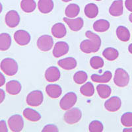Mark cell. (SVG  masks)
<instances>
[{
  "label": "cell",
  "instance_id": "cell-1",
  "mask_svg": "<svg viewBox=\"0 0 132 132\" xmlns=\"http://www.w3.org/2000/svg\"><path fill=\"white\" fill-rule=\"evenodd\" d=\"M85 36L88 39L81 42L80 44L81 51L85 54L95 53L98 51L102 43L101 37L90 30L86 32Z\"/></svg>",
  "mask_w": 132,
  "mask_h": 132
},
{
  "label": "cell",
  "instance_id": "cell-2",
  "mask_svg": "<svg viewBox=\"0 0 132 132\" xmlns=\"http://www.w3.org/2000/svg\"><path fill=\"white\" fill-rule=\"evenodd\" d=\"M0 68L5 75L13 76L18 71V64L14 59L7 57L3 59L0 63Z\"/></svg>",
  "mask_w": 132,
  "mask_h": 132
},
{
  "label": "cell",
  "instance_id": "cell-3",
  "mask_svg": "<svg viewBox=\"0 0 132 132\" xmlns=\"http://www.w3.org/2000/svg\"><path fill=\"white\" fill-rule=\"evenodd\" d=\"M114 82L119 87H124L129 82V76L128 73L122 68H118L115 71Z\"/></svg>",
  "mask_w": 132,
  "mask_h": 132
},
{
  "label": "cell",
  "instance_id": "cell-4",
  "mask_svg": "<svg viewBox=\"0 0 132 132\" xmlns=\"http://www.w3.org/2000/svg\"><path fill=\"white\" fill-rule=\"evenodd\" d=\"M82 117V112L78 108L69 109L64 114V121L68 124H74L79 122Z\"/></svg>",
  "mask_w": 132,
  "mask_h": 132
},
{
  "label": "cell",
  "instance_id": "cell-5",
  "mask_svg": "<svg viewBox=\"0 0 132 132\" xmlns=\"http://www.w3.org/2000/svg\"><path fill=\"white\" fill-rule=\"evenodd\" d=\"M77 101V95L73 92H69L64 95L61 99L60 106L62 110H67L72 108Z\"/></svg>",
  "mask_w": 132,
  "mask_h": 132
},
{
  "label": "cell",
  "instance_id": "cell-6",
  "mask_svg": "<svg viewBox=\"0 0 132 132\" xmlns=\"http://www.w3.org/2000/svg\"><path fill=\"white\" fill-rule=\"evenodd\" d=\"M44 101V95L42 91L38 90H35L30 92L27 95V103L30 106L36 107L41 105Z\"/></svg>",
  "mask_w": 132,
  "mask_h": 132
},
{
  "label": "cell",
  "instance_id": "cell-7",
  "mask_svg": "<svg viewBox=\"0 0 132 132\" xmlns=\"http://www.w3.org/2000/svg\"><path fill=\"white\" fill-rule=\"evenodd\" d=\"M8 125L10 129L14 132H19L22 131L24 127V120L19 114L11 116L8 120Z\"/></svg>",
  "mask_w": 132,
  "mask_h": 132
},
{
  "label": "cell",
  "instance_id": "cell-8",
  "mask_svg": "<svg viewBox=\"0 0 132 132\" xmlns=\"http://www.w3.org/2000/svg\"><path fill=\"white\" fill-rule=\"evenodd\" d=\"M37 47L42 52H48L52 49L54 45L53 38L50 35H42L37 40Z\"/></svg>",
  "mask_w": 132,
  "mask_h": 132
},
{
  "label": "cell",
  "instance_id": "cell-9",
  "mask_svg": "<svg viewBox=\"0 0 132 132\" xmlns=\"http://www.w3.org/2000/svg\"><path fill=\"white\" fill-rule=\"evenodd\" d=\"M15 42L20 46H26L30 42V35L29 32L24 30H16L14 34Z\"/></svg>",
  "mask_w": 132,
  "mask_h": 132
},
{
  "label": "cell",
  "instance_id": "cell-10",
  "mask_svg": "<svg viewBox=\"0 0 132 132\" xmlns=\"http://www.w3.org/2000/svg\"><path fill=\"white\" fill-rule=\"evenodd\" d=\"M5 21L7 25L10 28H15L17 27L20 23V16L17 11L11 10L7 13Z\"/></svg>",
  "mask_w": 132,
  "mask_h": 132
},
{
  "label": "cell",
  "instance_id": "cell-11",
  "mask_svg": "<svg viewBox=\"0 0 132 132\" xmlns=\"http://www.w3.org/2000/svg\"><path fill=\"white\" fill-rule=\"evenodd\" d=\"M122 106L121 99L118 96H112L108 99L104 103V107L109 112L118 111Z\"/></svg>",
  "mask_w": 132,
  "mask_h": 132
},
{
  "label": "cell",
  "instance_id": "cell-12",
  "mask_svg": "<svg viewBox=\"0 0 132 132\" xmlns=\"http://www.w3.org/2000/svg\"><path fill=\"white\" fill-rule=\"evenodd\" d=\"M69 47L68 43L63 41H60L56 42L53 50V55L54 57H60L68 54L69 52Z\"/></svg>",
  "mask_w": 132,
  "mask_h": 132
},
{
  "label": "cell",
  "instance_id": "cell-13",
  "mask_svg": "<svg viewBox=\"0 0 132 132\" xmlns=\"http://www.w3.org/2000/svg\"><path fill=\"white\" fill-rule=\"evenodd\" d=\"M63 20L73 31H79L82 29L84 24V21L81 17H77L74 19L63 17Z\"/></svg>",
  "mask_w": 132,
  "mask_h": 132
},
{
  "label": "cell",
  "instance_id": "cell-14",
  "mask_svg": "<svg viewBox=\"0 0 132 132\" xmlns=\"http://www.w3.org/2000/svg\"><path fill=\"white\" fill-rule=\"evenodd\" d=\"M60 70L55 66L50 67L46 70L45 78L48 82H56L60 79Z\"/></svg>",
  "mask_w": 132,
  "mask_h": 132
},
{
  "label": "cell",
  "instance_id": "cell-15",
  "mask_svg": "<svg viewBox=\"0 0 132 132\" xmlns=\"http://www.w3.org/2000/svg\"><path fill=\"white\" fill-rule=\"evenodd\" d=\"M123 3L122 0H116L112 3L109 8V13L114 16H119L123 14Z\"/></svg>",
  "mask_w": 132,
  "mask_h": 132
},
{
  "label": "cell",
  "instance_id": "cell-16",
  "mask_svg": "<svg viewBox=\"0 0 132 132\" xmlns=\"http://www.w3.org/2000/svg\"><path fill=\"white\" fill-rule=\"evenodd\" d=\"M57 64L62 69H65V70H71L76 68L77 63L74 57H68L59 60L57 62Z\"/></svg>",
  "mask_w": 132,
  "mask_h": 132
},
{
  "label": "cell",
  "instance_id": "cell-17",
  "mask_svg": "<svg viewBox=\"0 0 132 132\" xmlns=\"http://www.w3.org/2000/svg\"><path fill=\"white\" fill-rule=\"evenodd\" d=\"M22 89L21 82L16 80H11L7 82L6 90L11 95H16L19 94Z\"/></svg>",
  "mask_w": 132,
  "mask_h": 132
},
{
  "label": "cell",
  "instance_id": "cell-18",
  "mask_svg": "<svg viewBox=\"0 0 132 132\" xmlns=\"http://www.w3.org/2000/svg\"><path fill=\"white\" fill-rule=\"evenodd\" d=\"M47 95L52 98H57L61 96L62 93V87L56 84L48 85L46 87Z\"/></svg>",
  "mask_w": 132,
  "mask_h": 132
},
{
  "label": "cell",
  "instance_id": "cell-19",
  "mask_svg": "<svg viewBox=\"0 0 132 132\" xmlns=\"http://www.w3.org/2000/svg\"><path fill=\"white\" fill-rule=\"evenodd\" d=\"M54 7L52 0H39L38 3V8L40 12L44 14L49 13L53 10Z\"/></svg>",
  "mask_w": 132,
  "mask_h": 132
},
{
  "label": "cell",
  "instance_id": "cell-20",
  "mask_svg": "<svg viewBox=\"0 0 132 132\" xmlns=\"http://www.w3.org/2000/svg\"><path fill=\"white\" fill-rule=\"evenodd\" d=\"M67 30L64 24L62 23H57L52 27V34L55 38H62L66 35Z\"/></svg>",
  "mask_w": 132,
  "mask_h": 132
},
{
  "label": "cell",
  "instance_id": "cell-21",
  "mask_svg": "<svg viewBox=\"0 0 132 132\" xmlns=\"http://www.w3.org/2000/svg\"><path fill=\"white\" fill-rule=\"evenodd\" d=\"M23 116L31 122H38L41 119V115L38 112L32 108H27L23 110Z\"/></svg>",
  "mask_w": 132,
  "mask_h": 132
},
{
  "label": "cell",
  "instance_id": "cell-22",
  "mask_svg": "<svg viewBox=\"0 0 132 132\" xmlns=\"http://www.w3.org/2000/svg\"><path fill=\"white\" fill-rule=\"evenodd\" d=\"M112 77V74L110 71H106L102 75H98L96 74H93L91 75L90 78L93 82H100V83H106L108 82Z\"/></svg>",
  "mask_w": 132,
  "mask_h": 132
},
{
  "label": "cell",
  "instance_id": "cell-23",
  "mask_svg": "<svg viewBox=\"0 0 132 132\" xmlns=\"http://www.w3.org/2000/svg\"><path fill=\"white\" fill-rule=\"evenodd\" d=\"M11 45V37L7 33L0 34V50L6 51Z\"/></svg>",
  "mask_w": 132,
  "mask_h": 132
},
{
  "label": "cell",
  "instance_id": "cell-24",
  "mask_svg": "<svg viewBox=\"0 0 132 132\" xmlns=\"http://www.w3.org/2000/svg\"><path fill=\"white\" fill-rule=\"evenodd\" d=\"M110 23L107 20L99 19L95 21L93 24V29L98 32H104L109 29Z\"/></svg>",
  "mask_w": 132,
  "mask_h": 132
},
{
  "label": "cell",
  "instance_id": "cell-25",
  "mask_svg": "<svg viewBox=\"0 0 132 132\" xmlns=\"http://www.w3.org/2000/svg\"><path fill=\"white\" fill-rule=\"evenodd\" d=\"M84 12L88 18L94 19L98 14V8L95 3H89L85 7Z\"/></svg>",
  "mask_w": 132,
  "mask_h": 132
},
{
  "label": "cell",
  "instance_id": "cell-26",
  "mask_svg": "<svg viewBox=\"0 0 132 132\" xmlns=\"http://www.w3.org/2000/svg\"><path fill=\"white\" fill-rule=\"evenodd\" d=\"M116 35L118 39L123 42H128L130 38V32L124 26H119L116 29Z\"/></svg>",
  "mask_w": 132,
  "mask_h": 132
},
{
  "label": "cell",
  "instance_id": "cell-27",
  "mask_svg": "<svg viewBox=\"0 0 132 132\" xmlns=\"http://www.w3.org/2000/svg\"><path fill=\"white\" fill-rule=\"evenodd\" d=\"M80 12V7L78 5L75 3H71L66 7L65 13L69 18H75L79 15Z\"/></svg>",
  "mask_w": 132,
  "mask_h": 132
},
{
  "label": "cell",
  "instance_id": "cell-28",
  "mask_svg": "<svg viewBox=\"0 0 132 132\" xmlns=\"http://www.w3.org/2000/svg\"><path fill=\"white\" fill-rule=\"evenodd\" d=\"M36 7L35 0H22L21 2V7L24 12L29 13L33 12Z\"/></svg>",
  "mask_w": 132,
  "mask_h": 132
},
{
  "label": "cell",
  "instance_id": "cell-29",
  "mask_svg": "<svg viewBox=\"0 0 132 132\" xmlns=\"http://www.w3.org/2000/svg\"><path fill=\"white\" fill-rule=\"evenodd\" d=\"M96 90L100 97L102 98H107L111 95L112 89L110 87L106 85L100 84L96 87Z\"/></svg>",
  "mask_w": 132,
  "mask_h": 132
},
{
  "label": "cell",
  "instance_id": "cell-30",
  "mask_svg": "<svg viewBox=\"0 0 132 132\" xmlns=\"http://www.w3.org/2000/svg\"><path fill=\"white\" fill-rule=\"evenodd\" d=\"M102 55L108 61H114L118 57L119 52L115 48L109 47L104 50Z\"/></svg>",
  "mask_w": 132,
  "mask_h": 132
},
{
  "label": "cell",
  "instance_id": "cell-31",
  "mask_svg": "<svg viewBox=\"0 0 132 132\" xmlns=\"http://www.w3.org/2000/svg\"><path fill=\"white\" fill-rule=\"evenodd\" d=\"M80 92L82 95L90 97L95 93V87L92 82H87L80 88Z\"/></svg>",
  "mask_w": 132,
  "mask_h": 132
},
{
  "label": "cell",
  "instance_id": "cell-32",
  "mask_svg": "<svg viewBox=\"0 0 132 132\" xmlns=\"http://www.w3.org/2000/svg\"><path fill=\"white\" fill-rule=\"evenodd\" d=\"M104 64L103 59L99 56H93L90 60V65L94 69H98L102 68Z\"/></svg>",
  "mask_w": 132,
  "mask_h": 132
},
{
  "label": "cell",
  "instance_id": "cell-33",
  "mask_svg": "<svg viewBox=\"0 0 132 132\" xmlns=\"http://www.w3.org/2000/svg\"><path fill=\"white\" fill-rule=\"evenodd\" d=\"M88 79L87 73L83 71H79L75 73L73 76V80L77 84H82Z\"/></svg>",
  "mask_w": 132,
  "mask_h": 132
},
{
  "label": "cell",
  "instance_id": "cell-34",
  "mask_svg": "<svg viewBox=\"0 0 132 132\" xmlns=\"http://www.w3.org/2000/svg\"><path fill=\"white\" fill-rule=\"evenodd\" d=\"M103 124L98 120H94L89 124V129L90 132H102L103 131Z\"/></svg>",
  "mask_w": 132,
  "mask_h": 132
},
{
  "label": "cell",
  "instance_id": "cell-35",
  "mask_svg": "<svg viewBox=\"0 0 132 132\" xmlns=\"http://www.w3.org/2000/svg\"><path fill=\"white\" fill-rule=\"evenodd\" d=\"M121 123L126 127L132 126V112L124 113L121 117Z\"/></svg>",
  "mask_w": 132,
  "mask_h": 132
},
{
  "label": "cell",
  "instance_id": "cell-36",
  "mask_svg": "<svg viewBox=\"0 0 132 132\" xmlns=\"http://www.w3.org/2000/svg\"><path fill=\"white\" fill-rule=\"evenodd\" d=\"M58 128L54 124H48L43 128L42 130V132H57L58 131Z\"/></svg>",
  "mask_w": 132,
  "mask_h": 132
},
{
  "label": "cell",
  "instance_id": "cell-37",
  "mask_svg": "<svg viewBox=\"0 0 132 132\" xmlns=\"http://www.w3.org/2000/svg\"><path fill=\"white\" fill-rule=\"evenodd\" d=\"M8 129L6 122L5 120L0 121V132H7Z\"/></svg>",
  "mask_w": 132,
  "mask_h": 132
},
{
  "label": "cell",
  "instance_id": "cell-38",
  "mask_svg": "<svg viewBox=\"0 0 132 132\" xmlns=\"http://www.w3.org/2000/svg\"><path fill=\"white\" fill-rule=\"evenodd\" d=\"M125 6L128 11L132 12V0H126Z\"/></svg>",
  "mask_w": 132,
  "mask_h": 132
},
{
  "label": "cell",
  "instance_id": "cell-39",
  "mask_svg": "<svg viewBox=\"0 0 132 132\" xmlns=\"http://www.w3.org/2000/svg\"><path fill=\"white\" fill-rule=\"evenodd\" d=\"M5 98V93L3 89H0V104L2 103Z\"/></svg>",
  "mask_w": 132,
  "mask_h": 132
},
{
  "label": "cell",
  "instance_id": "cell-40",
  "mask_svg": "<svg viewBox=\"0 0 132 132\" xmlns=\"http://www.w3.org/2000/svg\"><path fill=\"white\" fill-rule=\"evenodd\" d=\"M5 83V77L2 72H0V87H2Z\"/></svg>",
  "mask_w": 132,
  "mask_h": 132
},
{
  "label": "cell",
  "instance_id": "cell-41",
  "mask_svg": "<svg viewBox=\"0 0 132 132\" xmlns=\"http://www.w3.org/2000/svg\"><path fill=\"white\" fill-rule=\"evenodd\" d=\"M123 132H132V128H126L123 130Z\"/></svg>",
  "mask_w": 132,
  "mask_h": 132
},
{
  "label": "cell",
  "instance_id": "cell-42",
  "mask_svg": "<svg viewBox=\"0 0 132 132\" xmlns=\"http://www.w3.org/2000/svg\"><path fill=\"white\" fill-rule=\"evenodd\" d=\"M128 50H129V52L132 54V44H130L128 47Z\"/></svg>",
  "mask_w": 132,
  "mask_h": 132
},
{
  "label": "cell",
  "instance_id": "cell-43",
  "mask_svg": "<svg viewBox=\"0 0 132 132\" xmlns=\"http://www.w3.org/2000/svg\"><path fill=\"white\" fill-rule=\"evenodd\" d=\"M129 20L131 23H132V13H131L129 16Z\"/></svg>",
  "mask_w": 132,
  "mask_h": 132
},
{
  "label": "cell",
  "instance_id": "cell-44",
  "mask_svg": "<svg viewBox=\"0 0 132 132\" xmlns=\"http://www.w3.org/2000/svg\"><path fill=\"white\" fill-rule=\"evenodd\" d=\"M2 10H3V6H2V4L0 3V13L2 12Z\"/></svg>",
  "mask_w": 132,
  "mask_h": 132
},
{
  "label": "cell",
  "instance_id": "cell-45",
  "mask_svg": "<svg viewBox=\"0 0 132 132\" xmlns=\"http://www.w3.org/2000/svg\"><path fill=\"white\" fill-rule=\"evenodd\" d=\"M62 1L63 2H71V1H72V0H62Z\"/></svg>",
  "mask_w": 132,
  "mask_h": 132
},
{
  "label": "cell",
  "instance_id": "cell-46",
  "mask_svg": "<svg viewBox=\"0 0 132 132\" xmlns=\"http://www.w3.org/2000/svg\"><path fill=\"white\" fill-rule=\"evenodd\" d=\"M96 1H101V0H96Z\"/></svg>",
  "mask_w": 132,
  "mask_h": 132
}]
</instances>
